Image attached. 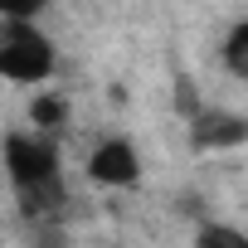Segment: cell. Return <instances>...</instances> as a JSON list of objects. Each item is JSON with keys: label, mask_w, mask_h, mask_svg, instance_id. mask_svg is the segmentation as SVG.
I'll return each instance as SVG.
<instances>
[{"label": "cell", "mask_w": 248, "mask_h": 248, "mask_svg": "<svg viewBox=\"0 0 248 248\" xmlns=\"http://www.w3.org/2000/svg\"><path fill=\"white\" fill-rule=\"evenodd\" d=\"M0 156H5V170H10V185H15L25 214H54V209H63L59 146L44 132H10Z\"/></svg>", "instance_id": "obj_1"}, {"label": "cell", "mask_w": 248, "mask_h": 248, "mask_svg": "<svg viewBox=\"0 0 248 248\" xmlns=\"http://www.w3.org/2000/svg\"><path fill=\"white\" fill-rule=\"evenodd\" d=\"M54 73V44L44 30L25 20L0 25V78L5 83H44Z\"/></svg>", "instance_id": "obj_2"}, {"label": "cell", "mask_w": 248, "mask_h": 248, "mask_svg": "<svg viewBox=\"0 0 248 248\" xmlns=\"http://www.w3.org/2000/svg\"><path fill=\"white\" fill-rule=\"evenodd\" d=\"M88 180L102 185V190H132V185L141 180V156H137V146H132L127 137L97 141L93 156H88Z\"/></svg>", "instance_id": "obj_3"}, {"label": "cell", "mask_w": 248, "mask_h": 248, "mask_svg": "<svg viewBox=\"0 0 248 248\" xmlns=\"http://www.w3.org/2000/svg\"><path fill=\"white\" fill-rule=\"evenodd\" d=\"M190 146L195 151H238V146H248V117H238L229 107H204L190 122Z\"/></svg>", "instance_id": "obj_4"}, {"label": "cell", "mask_w": 248, "mask_h": 248, "mask_svg": "<svg viewBox=\"0 0 248 248\" xmlns=\"http://www.w3.org/2000/svg\"><path fill=\"white\" fill-rule=\"evenodd\" d=\"M30 122H34V132H59L63 122H68V97L63 93H39L34 102H30Z\"/></svg>", "instance_id": "obj_5"}, {"label": "cell", "mask_w": 248, "mask_h": 248, "mask_svg": "<svg viewBox=\"0 0 248 248\" xmlns=\"http://www.w3.org/2000/svg\"><path fill=\"white\" fill-rule=\"evenodd\" d=\"M195 248H248V233L233 229V224H219V219H204L195 229Z\"/></svg>", "instance_id": "obj_6"}, {"label": "cell", "mask_w": 248, "mask_h": 248, "mask_svg": "<svg viewBox=\"0 0 248 248\" xmlns=\"http://www.w3.org/2000/svg\"><path fill=\"white\" fill-rule=\"evenodd\" d=\"M224 68H229L233 78H243V83H248V20H238V25H233V34L224 39Z\"/></svg>", "instance_id": "obj_7"}, {"label": "cell", "mask_w": 248, "mask_h": 248, "mask_svg": "<svg viewBox=\"0 0 248 248\" xmlns=\"http://www.w3.org/2000/svg\"><path fill=\"white\" fill-rule=\"evenodd\" d=\"M175 112H180L185 122H195V117L204 112V107H200V88H195V78H190V73H180V78H175Z\"/></svg>", "instance_id": "obj_8"}, {"label": "cell", "mask_w": 248, "mask_h": 248, "mask_svg": "<svg viewBox=\"0 0 248 248\" xmlns=\"http://www.w3.org/2000/svg\"><path fill=\"white\" fill-rule=\"evenodd\" d=\"M54 0H0V20H25L34 25V15H44Z\"/></svg>", "instance_id": "obj_9"}]
</instances>
